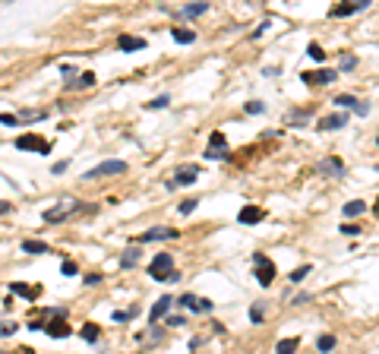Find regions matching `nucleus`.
Masks as SVG:
<instances>
[{
    "mask_svg": "<svg viewBox=\"0 0 379 354\" xmlns=\"http://www.w3.org/2000/svg\"><path fill=\"white\" fill-rule=\"evenodd\" d=\"M335 76H338V70H316V73H300V79H303L306 86H329V82H335Z\"/></svg>",
    "mask_w": 379,
    "mask_h": 354,
    "instance_id": "obj_9",
    "label": "nucleus"
},
{
    "mask_svg": "<svg viewBox=\"0 0 379 354\" xmlns=\"http://www.w3.org/2000/svg\"><path fill=\"white\" fill-rule=\"evenodd\" d=\"M196 206H199V199H184V202H180L177 209H180V215H190V212H193Z\"/></svg>",
    "mask_w": 379,
    "mask_h": 354,
    "instance_id": "obj_33",
    "label": "nucleus"
},
{
    "mask_svg": "<svg viewBox=\"0 0 379 354\" xmlns=\"http://www.w3.org/2000/svg\"><path fill=\"white\" fill-rule=\"evenodd\" d=\"M262 320H265L262 304H253V307H250V323H262Z\"/></svg>",
    "mask_w": 379,
    "mask_h": 354,
    "instance_id": "obj_29",
    "label": "nucleus"
},
{
    "mask_svg": "<svg viewBox=\"0 0 379 354\" xmlns=\"http://www.w3.org/2000/svg\"><path fill=\"white\" fill-rule=\"evenodd\" d=\"M133 313H136V307H130V310H117V313H111V320H114V323H126Z\"/></svg>",
    "mask_w": 379,
    "mask_h": 354,
    "instance_id": "obj_31",
    "label": "nucleus"
},
{
    "mask_svg": "<svg viewBox=\"0 0 379 354\" xmlns=\"http://www.w3.org/2000/svg\"><path fill=\"white\" fill-rule=\"evenodd\" d=\"M297 351V339H281L275 345V354H294Z\"/></svg>",
    "mask_w": 379,
    "mask_h": 354,
    "instance_id": "obj_25",
    "label": "nucleus"
},
{
    "mask_svg": "<svg viewBox=\"0 0 379 354\" xmlns=\"http://www.w3.org/2000/svg\"><path fill=\"white\" fill-rule=\"evenodd\" d=\"M60 272H63V275H76L79 269H76V263H73V259H66V263H60Z\"/></svg>",
    "mask_w": 379,
    "mask_h": 354,
    "instance_id": "obj_38",
    "label": "nucleus"
},
{
    "mask_svg": "<svg viewBox=\"0 0 379 354\" xmlns=\"http://www.w3.org/2000/svg\"><path fill=\"white\" fill-rule=\"evenodd\" d=\"M51 171H54V174H63V171H66V161H54Z\"/></svg>",
    "mask_w": 379,
    "mask_h": 354,
    "instance_id": "obj_44",
    "label": "nucleus"
},
{
    "mask_svg": "<svg viewBox=\"0 0 379 354\" xmlns=\"http://www.w3.org/2000/svg\"><path fill=\"white\" fill-rule=\"evenodd\" d=\"M48 117V111H23L19 120H44Z\"/></svg>",
    "mask_w": 379,
    "mask_h": 354,
    "instance_id": "obj_30",
    "label": "nucleus"
},
{
    "mask_svg": "<svg viewBox=\"0 0 379 354\" xmlns=\"http://www.w3.org/2000/svg\"><path fill=\"white\" fill-rule=\"evenodd\" d=\"M341 234H348V237H357V234H360V228H357V225H341Z\"/></svg>",
    "mask_w": 379,
    "mask_h": 354,
    "instance_id": "obj_42",
    "label": "nucleus"
},
{
    "mask_svg": "<svg viewBox=\"0 0 379 354\" xmlns=\"http://www.w3.org/2000/svg\"><path fill=\"white\" fill-rule=\"evenodd\" d=\"M95 212L92 206H82V202H76L73 196H63L57 206H51V209H44V221H63V218H70V215H79V212Z\"/></svg>",
    "mask_w": 379,
    "mask_h": 354,
    "instance_id": "obj_1",
    "label": "nucleus"
},
{
    "mask_svg": "<svg viewBox=\"0 0 379 354\" xmlns=\"http://www.w3.org/2000/svg\"><path fill=\"white\" fill-rule=\"evenodd\" d=\"M332 105H338L341 111H348V108H351V111H357V105H360V101H357L354 95H335V101H332Z\"/></svg>",
    "mask_w": 379,
    "mask_h": 354,
    "instance_id": "obj_22",
    "label": "nucleus"
},
{
    "mask_svg": "<svg viewBox=\"0 0 379 354\" xmlns=\"http://www.w3.org/2000/svg\"><path fill=\"white\" fill-rule=\"evenodd\" d=\"M206 158H212V161H225V158H228V149H209Z\"/></svg>",
    "mask_w": 379,
    "mask_h": 354,
    "instance_id": "obj_34",
    "label": "nucleus"
},
{
    "mask_svg": "<svg viewBox=\"0 0 379 354\" xmlns=\"http://www.w3.org/2000/svg\"><path fill=\"white\" fill-rule=\"evenodd\" d=\"M171 272H174V256H171V253H158L152 263H149V275L158 278V282H165Z\"/></svg>",
    "mask_w": 379,
    "mask_h": 354,
    "instance_id": "obj_5",
    "label": "nucleus"
},
{
    "mask_svg": "<svg viewBox=\"0 0 379 354\" xmlns=\"http://www.w3.org/2000/svg\"><path fill=\"white\" fill-rule=\"evenodd\" d=\"M171 35H174V41H180V45H190V41H196V32H193V29H174Z\"/></svg>",
    "mask_w": 379,
    "mask_h": 354,
    "instance_id": "obj_21",
    "label": "nucleus"
},
{
    "mask_svg": "<svg viewBox=\"0 0 379 354\" xmlns=\"http://www.w3.org/2000/svg\"><path fill=\"white\" fill-rule=\"evenodd\" d=\"M335 342H338V339H335V335H319V342H316V348H319L322 354H329V351L335 348Z\"/></svg>",
    "mask_w": 379,
    "mask_h": 354,
    "instance_id": "obj_26",
    "label": "nucleus"
},
{
    "mask_svg": "<svg viewBox=\"0 0 379 354\" xmlns=\"http://www.w3.org/2000/svg\"><path fill=\"white\" fill-rule=\"evenodd\" d=\"M23 250L26 253H48V244L44 240H23Z\"/></svg>",
    "mask_w": 379,
    "mask_h": 354,
    "instance_id": "obj_24",
    "label": "nucleus"
},
{
    "mask_svg": "<svg viewBox=\"0 0 379 354\" xmlns=\"http://www.w3.org/2000/svg\"><path fill=\"white\" fill-rule=\"evenodd\" d=\"M16 149H23V152H48V142L44 139H38L35 133H23L19 139H16Z\"/></svg>",
    "mask_w": 379,
    "mask_h": 354,
    "instance_id": "obj_8",
    "label": "nucleus"
},
{
    "mask_svg": "<svg viewBox=\"0 0 379 354\" xmlns=\"http://www.w3.org/2000/svg\"><path fill=\"white\" fill-rule=\"evenodd\" d=\"M180 231H174V228H152V231H146V234H139V240L136 244H149V240H174Z\"/></svg>",
    "mask_w": 379,
    "mask_h": 354,
    "instance_id": "obj_12",
    "label": "nucleus"
},
{
    "mask_svg": "<svg viewBox=\"0 0 379 354\" xmlns=\"http://www.w3.org/2000/svg\"><path fill=\"white\" fill-rule=\"evenodd\" d=\"M88 86H95V73H82L79 79H73L66 89H88Z\"/></svg>",
    "mask_w": 379,
    "mask_h": 354,
    "instance_id": "obj_23",
    "label": "nucleus"
},
{
    "mask_svg": "<svg viewBox=\"0 0 379 354\" xmlns=\"http://www.w3.org/2000/svg\"><path fill=\"white\" fill-rule=\"evenodd\" d=\"M196 177H199V168L184 164V168H177V174H174V187H187V183H193Z\"/></svg>",
    "mask_w": 379,
    "mask_h": 354,
    "instance_id": "obj_13",
    "label": "nucleus"
},
{
    "mask_svg": "<svg viewBox=\"0 0 379 354\" xmlns=\"http://www.w3.org/2000/svg\"><path fill=\"white\" fill-rule=\"evenodd\" d=\"M123 171H126V161L111 158V161H101L95 168H88V171L82 174V180H95V177H104V174H123Z\"/></svg>",
    "mask_w": 379,
    "mask_h": 354,
    "instance_id": "obj_4",
    "label": "nucleus"
},
{
    "mask_svg": "<svg viewBox=\"0 0 379 354\" xmlns=\"http://www.w3.org/2000/svg\"><path fill=\"white\" fill-rule=\"evenodd\" d=\"M165 105H168V95H158V98H152V101H149V108H152V111L165 108Z\"/></svg>",
    "mask_w": 379,
    "mask_h": 354,
    "instance_id": "obj_41",
    "label": "nucleus"
},
{
    "mask_svg": "<svg viewBox=\"0 0 379 354\" xmlns=\"http://www.w3.org/2000/svg\"><path fill=\"white\" fill-rule=\"evenodd\" d=\"M48 323H44V332L51 335V339H63V335H70V326H66V313L63 310H48Z\"/></svg>",
    "mask_w": 379,
    "mask_h": 354,
    "instance_id": "obj_2",
    "label": "nucleus"
},
{
    "mask_svg": "<svg viewBox=\"0 0 379 354\" xmlns=\"http://www.w3.org/2000/svg\"><path fill=\"white\" fill-rule=\"evenodd\" d=\"M13 332H16V323H7V320L0 323V339H4V335H13Z\"/></svg>",
    "mask_w": 379,
    "mask_h": 354,
    "instance_id": "obj_40",
    "label": "nucleus"
},
{
    "mask_svg": "<svg viewBox=\"0 0 379 354\" xmlns=\"http://www.w3.org/2000/svg\"><path fill=\"white\" fill-rule=\"evenodd\" d=\"M0 123H7V127H19L23 120L16 117V114H0Z\"/></svg>",
    "mask_w": 379,
    "mask_h": 354,
    "instance_id": "obj_39",
    "label": "nucleus"
},
{
    "mask_svg": "<svg viewBox=\"0 0 379 354\" xmlns=\"http://www.w3.org/2000/svg\"><path fill=\"white\" fill-rule=\"evenodd\" d=\"M370 7V0H351V4H338L329 10V16H351V13H360V10H367Z\"/></svg>",
    "mask_w": 379,
    "mask_h": 354,
    "instance_id": "obj_14",
    "label": "nucleus"
},
{
    "mask_svg": "<svg viewBox=\"0 0 379 354\" xmlns=\"http://www.w3.org/2000/svg\"><path fill=\"white\" fill-rule=\"evenodd\" d=\"M209 13V4L206 0H199V4H187V7H180V16H187V19H193V16H203Z\"/></svg>",
    "mask_w": 379,
    "mask_h": 354,
    "instance_id": "obj_17",
    "label": "nucleus"
},
{
    "mask_svg": "<svg viewBox=\"0 0 379 354\" xmlns=\"http://www.w3.org/2000/svg\"><path fill=\"white\" fill-rule=\"evenodd\" d=\"M79 335H82V339H85V342H98V326H95V323H85Z\"/></svg>",
    "mask_w": 379,
    "mask_h": 354,
    "instance_id": "obj_28",
    "label": "nucleus"
},
{
    "mask_svg": "<svg viewBox=\"0 0 379 354\" xmlns=\"http://www.w3.org/2000/svg\"><path fill=\"white\" fill-rule=\"evenodd\" d=\"M13 294H19V297H29V301H35V297L41 294V285H38V288H29V285H19V282H16V285H13Z\"/></svg>",
    "mask_w": 379,
    "mask_h": 354,
    "instance_id": "obj_20",
    "label": "nucleus"
},
{
    "mask_svg": "<svg viewBox=\"0 0 379 354\" xmlns=\"http://www.w3.org/2000/svg\"><path fill=\"white\" fill-rule=\"evenodd\" d=\"M85 285H101V275H98V272H92V275L85 278Z\"/></svg>",
    "mask_w": 379,
    "mask_h": 354,
    "instance_id": "obj_45",
    "label": "nucleus"
},
{
    "mask_svg": "<svg viewBox=\"0 0 379 354\" xmlns=\"http://www.w3.org/2000/svg\"><path fill=\"white\" fill-rule=\"evenodd\" d=\"M139 256H142V250H139V247L123 250V256H120V266H123V269H133V266L139 263Z\"/></svg>",
    "mask_w": 379,
    "mask_h": 354,
    "instance_id": "obj_18",
    "label": "nucleus"
},
{
    "mask_svg": "<svg viewBox=\"0 0 379 354\" xmlns=\"http://www.w3.org/2000/svg\"><path fill=\"white\" fill-rule=\"evenodd\" d=\"M262 111H265L262 101H247V114H262Z\"/></svg>",
    "mask_w": 379,
    "mask_h": 354,
    "instance_id": "obj_37",
    "label": "nucleus"
},
{
    "mask_svg": "<svg viewBox=\"0 0 379 354\" xmlns=\"http://www.w3.org/2000/svg\"><path fill=\"white\" fill-rule=\"evenodd\" d=\"M253 266H256V282L262 288L272 285V278H275V263H272V259L262 256V253H253Z\"/></svg>",
    "mask_w": 379,
    "mask_h": 354,
    "instance_id": "obj_3",
    "label": "nucleus"
},
{
    "mask_svg": "<svg viewBox=\"0 0 379 354\" xmlns=\"http://www.w3.org/2000/svg\"><path fill=\"white\" fill-rule=\"evenodd\" d=\"M177 304L187 307V310H193V313H209V310H212V301H206V297H196V294H180Z\"/></svg>",
    "mask_w": 379,
    "mask_h": 354,
    "instance_id": "obj_7",
    "label": "nucleus"
},
{
    "mask_svg": "<svg viewBox=\"0 0 379 354\" xmlns=\"http://www.w3.org/2000/svg\"><path fill=\"white\" fill-rule=\"evenodd\" d=\"M316 171H319V174H329V177H338V180H341V177H345V164H341V158H332V155H329V158H322V161L316 164Z\"/></svg>",
    "mask_w": 379,
    "mask_h": 354,
    "instance_id": "obj_10",
    "label": "nucleus"
},
{
    "mask_svg": "<svg viewBox=\"0 0 379 354\" xmlns=\"http://www.w3.org/2000/svg\"><path fill=\"white\" fill-rule=\"evenodd\" d=\"M209 149H225V133H212L209 136Z\"/></svg>",
    "mask_w": 379,
    "mask_h": 354,
    "instance_id": "obj_36",
    "label": "nucleus"
},
{
    "mask_svg": "<svg viewBox=\"0 0 379 354\" xmlns=\"http://www.w3.org/2000/svg\"><path fill=\"white\" fill-rule=\"evenodd\" d=\"M10 209H13V206H10V202H7V199H0V215H7Z\"/></svg>",
    "mask_w": 379,
    "mask_h": 354,
    "instance_id": "obj_46",
    "label": "nucleus"
},
{
    "mask_svg": "<svg viewBox=\"0 0 379 354\" xmlns=\"http://www.w3.org/2000/svg\"><path fill=\"white\" fill-rule=\"evenodd\" d=\"M364 212H367V202L364 199H351L348 206H345V215L348 218H357V215H364Z\"/></svg>",
    "mask_w": 379,
    "mask_h": 354,
    "instance_id": "obj_19",
    "label": "nucleus"
},
{
    "mask_svg": "<svg viewBox=\"0 0 379 354\" xmlns=\"http://www.w3.org/2000/svg\"><path fill=\"white\" fill-rule=\"evenodd\" d=\"M306 57H310V60H316V64H322V60H326V51H322V48L313 41L310 48H306Z\"/></svg>",
    "mask_w": 379,
    "mask_h": 354,
    "instance_id": "obj_27",
    "label": "nucleus"
},
{
    "mask_svg": "<svg viewBox=\"0 0 379 354\" xmlns=\"http://www.w3.org/2000/svg\"><path fill=\"white\" fill-rule=\"evenodd\" d=\"M348 127V114L345 111H335V114H326V117H319L316 130H326V133H332V130H345Z\"/></svg>",
    "mask_w": 379,
    "mask_h": 354,
    "instance_id": "obj_6",
    "label": "nucleus"
},
{
    "mask_svg": "<svg viewBox=\"0 0 379 354\" xmlns=\"http://www.w3.org/2000/svg\"><path fill=\"white\" fill-rule=\"evenodd\" d=\"M265 218V209L262 206H243L240 212H237V221L240 225H256V221H262Z\"/></svg>",
    "mask_w": 379,
    "mask_h": 354,
    "instance_id": "obj_11",
    "label": "nucleus"
},
{
    "mask_svg": "<svg viewBox=\"0 0 379 354\" xmlns=\"http://www.w3.org/2000/svg\"><path fill=\"white\" fill-rule=\"evenodd\" d=\"M117 48H120V51H142V48H146V41L136 38V35H120V38H117Z\"/></svg>",
    "mask_w": 379,
    "mask_h": 354,
    "instance_id": "obj_16",
    "label": "nucleus"
},
{
    "mask_svg": "<svg viewBox=\"0 0 379 354\" xmlns=\"http://www.w3.org/2000/svg\"><path fill=\"white\" fill-rule=\"evenodd\" d=\"M354 67H357V57H354V54L341 57V64H338V70H345V73H348V70H354Z\"/></svg>",
    "mask_w": 379,
    "mask_h": 354,
    "instance_id": "obj_35",
    "label": "nucleus"
},
{
    "mask_svg": "<svg viewBox=\"0 0 379 354\" xmlns=\"http://www.w3.org/2000/svg\"><path fill=\"white\" fill-rule=\"evenodd\" d=\"M310 272H313V266H300V269H294V272H291V282H303Z\"/></svg>",
    "mask_w": 379,
    "mask_h": 354,
    "instance_id": "obj_32",
    "label": "nucleus"
},
{
    "mask_svg": "<svg viewBox=\"0 0 379 354\" xmlns=\"http://www.w3.org/2000/svg\"><path fill=\"white\" fill-rule=\"evenodd\" d=\"M26 354H29V351H26Z\"/></svg>",
    "mask_w": 379,
    "mask_h": 354,
    "instance_id": "obj_47",
    "label": "nucleus"
},
{
    "mask_svg": "<svg viewBox=\"0 0 379 354\" xmlns=\"http://www.w3.org/2000/svg\"><path fill=\"white\" fill-rule=\"evenodd\" d=\"M171 304H174V297H171V294H161L158 301H155V307L149 310V320H152V323H158L161 316H165V313L171 310Z\"/></svg>",
    "mask_w": 379,
    "mask_h": 354,
    "instance_id": "obj_15",
    "label": "nucleus"
},
{
    "mask_svg": "<svg viewBox=\"0 0 379 354\" xmlns=\"http://www.w3.org/2000/svg\"><path fill=\"white\" fill-rule=\"evenodd\" d=\"M354 114H357V117H367V114H370V105H364V101H360V105H357V111H354Z\"/></svg>",
    "mask_w": 379,
    "mask_h": 354,
    "instance_id": "obj_43",
    "label": "nucleus"
}]
</instances>
